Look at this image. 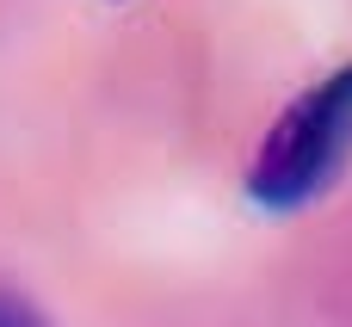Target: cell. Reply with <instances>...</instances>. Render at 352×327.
Wrapping results in <instances>:
<instances>
[{
  "mask_svg": "<svg viewBox=\"0 0 352 327\" xmlns=\"http://www.w3.org/2000/svg\"><path fill=\"white\" fill-rule=\"evenodd\" d=\"M0 327H50L25 297H12V291H0Z\"/></svg>",
  "mask_w": 352,
  "mask_h": 327,
  "instance_id": "obj_2",
  "label": "cell"
},
{
  "mask_svg": "<svg viewBox=\"0 0 352 327\" xmlns=\"http://www.w3.org/2000/svg\"><path fill=\"white\" fill-rule=\"evenodd\" d=\"M352 155V62L334 68L322 87H309L254 148L248 198L260 210H297L334 185Z\"/></svg>",
  "mask_w": 352,
  "mask_h": 327,
  "instance_id": "obj_1",
  "label": "cell"
}]
</instances>
